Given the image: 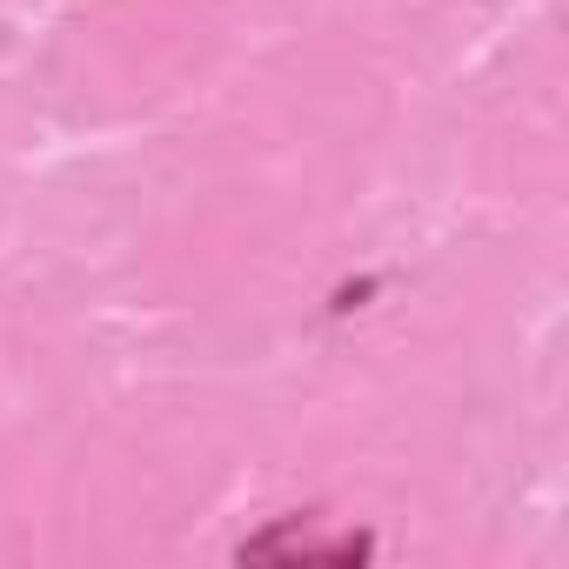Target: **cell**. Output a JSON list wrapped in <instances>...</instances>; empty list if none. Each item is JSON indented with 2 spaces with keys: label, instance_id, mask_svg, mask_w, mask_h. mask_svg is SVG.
Returning a JSON list of instances; mask_svg holds the SVG:
<instances>
[{
  "label": "cell",
  "instance_id": "6da1fadb",
  "mask_svg": "<svg viewBox=\"0 0 569 569\" xmlns=\"http://www.w3.org/2000/svg\"><path fill=\"white\" fill-rule=\"evenodd\" d=\"M234 556H241V562H369L376 542H369L362 529H356V536H309L302 522H281V529H268V536H248Z\"/></svg>",
  "mask_w": 569,
  "mask_h": 569
}]
</instances>
